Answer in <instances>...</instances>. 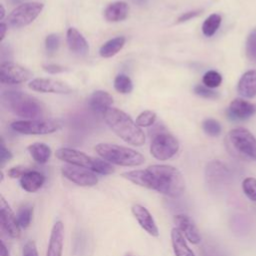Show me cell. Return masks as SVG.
I'll use <instances>...</instances> for the list:
<instances>
[{
    "label": "cell",
    "mask_w": 256,
    "mask_h": 256,
    "mask_svg": "<svg viewBox=\"0 0 256 256\" xmlns=\"http://www.w3.org/2000/svg\"><path fill=\"white\" fill-rule=\"evenodd\" d=\"M121 176L138 186L155 190L171 198L179 197L185 189L182 174L171 165H151L143 170L124 172Z\"/></svg>",
    "instance_id": "1"
},
{
    "label": "cell",
    "mask_w": 256,
    "mask_h": 256,
    "mask_svg": "<svg viewBox=\"0 0 256 256\" xmlns=\"http://www.w3.org/2000/svg\"><path fill=\"white\" fill-rule=\"evenodd\" d=\"M103 118L109 128L128 144L141 146L145 143L144 132L124 111L111 107L103 114Z\"/></svg>",
    "instance_id": "2"
},
{
    "label": "cell",
    "mask_w": 256,
    "mask_h": 256,
    "mask_svg": "<svg viewBox=\"0 0 256 256\" xmlns=\"http://www.w3.org/2000/svg\"><path fill=\"white\" fill-rule=\"evenodd\" d=\"M2 105L13 114L30 119L43 116L45 108L34 96L18 90H6L1 94Z\"/></svg>",
    "instance_id": "3"
},
{
    "label": "cell",
    "mask_w": 256,
    "mask_h": 256,
    "mask_svg": "<svg viewBox=\"0 0 256 256\" xmlns=\"http://www.w3.org/2000/svg\"><path fill=\"white\" fill-rule=\"evenodd\" d=\"M95 151L103 160L119 166L135 167L145 162V158L140 152L117 144L99 143L95 146Z\"/></svg>",
    "instance_id": "4"
},
{
    "label": "cell",
    "mask_w": 256,
    "mask_h": 256,
    "mask_svg": "<svg viewBox=\"0 0 256 256\" xmlns=\"http://www.w3.org/2000/svg\"><path fill=\"white\" fill-rule=\"evenodd\" d=\"M55 154L56 157L61 161L89 169L101 175H109L115 171L112 164L108 163L107 161L100 158L92 157L82 151L73 148H59L58 150H56Z\"/></svg>",
    "instance_id": "5"
},
{
    "label": "cell",
    "mask_w": 256,
    "mask_h": 256,
    "mask_svg": "<svg viewBox=\"0 0 256 256\" xmlns=\"http://www.w3.org/2000/svg\"><path fill=\"white\" fill-rule=\"evenodd\" d=\"M226 141L228 147L237 155L256 162V138L249 130L242 127L232 129Z\"/></svg>",
    "instance_id": "6"
},
{
    "label": "cell",
    "mask_w": 256,
    "mask_h": 256,
    "mask_svg": "<svg viewBox=\"0 0 256 256\" xmlns=\"http://www.w3.org/2000/svg\"><path fill=\"white\" fill-rule=\"evenodd\" d=\"M60 127L61 123L54 119L18 120L11 123L12 130L26 135L51 134L56 132Z\"/></svg>",
    "instance_id": "7"
},
{
    "label": "cell",
    "mask_w": 256,
    "mask_h": 256,
    "mask_svg": "<svg viewBox=\"0 0 256 256\" xmlns=\"http://www.w3.org/2000/svg\"><path fill=\"white\" fill-rule=\"evenodd\" d=\"M44 4L40 2H25L18 5L7 18L13 28H22L32 23L42 12Z\"/></svg>",
    "instance_id": "8"
},
{
    "label": "cell",
    "mask_w": 256,
    "mask_h": 256,
    "mask_svg": "<svg viewBox=\"0 0 256 256\" xmlns=\"http://www.w3.org/2000/svg\"><path fill=\"white\" fill-rule=\"evenodd\" d=\"M179 150L178 140L167 132H161L153 136L150 153L151 155L160 161H166L172 158Z\"/></svg>",
    "instance_id": "9"
},
{
    "label": "cell",
    "mask_w": 256,
    "mask_h": 256,
    "mask_svg": "<svg viewBox=\"0 0 256 256\" xmlns=\"http://www.w3.org/2000/svg\"><path fill=\"white\" fill-rule=\"evenodd\" d=\"M32 72L12 61H3L0 66V81L2 84L14 85L28 81Z\"/></svg>",
    "instance_id": "10"
},
{
    "label": "cell",
    "mask_w": 256,
    "mask_h": 256,
    "mask_svg": "<svg viewBox=\"0 0 256 256\" xmlns=\"http://www.w3.org/2000/svg\"><path fill=\"white\" fill-rule=\"evenodd\" d=\"M61 173L66 179L78 186L91 187L98 183V178L95 172L72 164L63 165L61 167Z\"/></svg>",
    "instance_id": "11"
},
{
    "label": "cell",
    "mask_w": 256,
    "mask_h": 256,
    "mask_svg": "<svg viewBox=\"0 0 256 256\" xmlns=\"http://www.w3.org/2000/svg\"><path fill=\"white\" fill-rule=\"evenodd\" d=\"M28 86L33 91L41 93L69 94L72 92V88L67 83L53 78H35Z\"/></svg>",
    "instance_id": "12"
},
{
    "label": "cell",
    "mask_w": 256,
    "mask_h": 256,
    "mask_svg": "<svg viewBox=\"0 0 256 256\" xmlns=\"http://www.w3.org/2000/svg\"><path fill=\"white\" fill-rule=\"evenodd\" d=\"M0 211H1V226L2 229L12 238H19L20 226L17 221V217L6 202L3 196L0 197Z\"/></svg>",
    "instance_id": "13"
},
{
    "label": "cell",
    "mask_w": 256,
    "mask_h": 256,
    "mask_svg": "<svg viewBox=\"0 0 256 256\" xmlns=\"http://www.w3.org/2000/svg\"><path fill=\"white\" fill-rule=\"evenodd\" d=\"M174 223L185 238L192 244H198L201 241L200 232L194 221L186 214H177L174 216Z\"/></svg>",
    "instance_id": "14"
},
{
    "label": "cell",
    "mask_w": 256,
    "mask_h": 256,
    "mask_svg": "<svg viewBox=\"0 0 256 256\" xmlns=\"http://www.w3.org/2000/svg\"><path fill=\"white\" fill-rule=\"evenodd\" d=\"M256 113V104L241 98L234 99L228 109L227 116L231 120H245Z\"/></svg>",
    "instance_id": "15"
},
{
    "label": "cell",
    "mask_w": 256,
    "mask_h": 256,
    "mask_svg": "<svg viewBox=\"0 0 256 256\" xmlns=\"http://www.w3.org/2000/svg\"><path fill=\"white\" fill-rule=\"evenodd\" d=\"M132 214L137 220L138 224L151 236L158 237L159 236V230L158 227L154 221V218L152 217L151 213L148 211L147 208H145L141 204H135L131 208Z\"/></svg>",
    "instance_id": "16"
},
{
    "label": "cell",
    "mask_w": 256,
    "mask_h": 256,
    "mask_svg": "<svg viewBox=\"0 0 256 256\" xmlns=\"http://www.w3.org/2000/svg\"><path fill=\"white\" fill-rule=\"evenodd\" d=\"M64 243V225L56 221L52 227L46 256H62Z\"/></svg>",
    "instance_id": "17"
},
{
    "label": "cell",
    "mask_w": 256,
    "mask_h": 256,
    "mask_svg": "<svg viewBox=\"0 0 256 256\" xmlns=\"http://www.w3.org/2000/svg\"><path fill=\"white\" fill-rule=\"evenodd\" d=\"M67 45L74 54L85 56L89 52V45L84 36L75 28L71 27L67 30L66 34Z\"/></svg>",
    "instance_id": "18"
},
{
    "label": "cell",
    "mask_w": 256,
    "mask_h": 256,
    "mask_svg": "<svg viewBox=\"0 0 256 256\" xmlns=\"http://www.w3.org/2000/svg\"><path fill=\"white\" fill-rule=\"evenodd\" d=\"M112 103L113 97L103 90L94 91L88 99L90 109L97 114H104L109 108H111Z\"/></svg>",
    "instance_id": "19"
},
{
    "label": "cell",
    "mask_w": 256,
    "mask_h": 256,
    "mask_svg": "<svg viewBox=\"0 0 256 256\" xmlns=\"http://www.w3.org/2000/svg\"><path fill=\"white\" fill-rule=\"evenodd\" d=\"M19 182L22 189L29 193H34L43 186L45 182V176L37 170L29 169L19 178Z\"/></svg>",
    "instance_id": "20"
},
{
    "label": "cell",
    "mask_w": 256,
    "mask_h": 256,
    "mask_svg": "<svg viewBox=\"0 0 256 256\" xmlns=\"http://www.w3.org/2000/svg\"><path fill=\"white\" fill-rule=\"evenodd\" d=\"M238 93L245 98H252L256 95V71L249 70L245 72L237 85Z\"/></svg>",
    "instance_id": "21"
},
{
    "label": "cell",
    "mask_w": 256,
    "mask_h": 256,
    "mask_svg": "<svg viewBox=\"0 0 256 256\" xmlns=\"http://www.w3.org/2000/svg\"><path fill=\"white\" fill-rule=\"evenodd\" d=\"M129 7L124 1H115L110 3L104 10V17L109 22H119L124 20L128 15Z\"/></svg>",
    "instance_id": "22"
},
{
    "label": "cell",
    "mask_w": 256,
    "mask_h": 256,
    "mask_svg": "<svg viewBox=\"0 0 256 256\" xmlns=\"http://www.w3.org/2000/svg\"><path fill=\"white\" fill-rule=\"evenodd\" d=\"M171 243L175 256H195L192 249L188 246L185 236L176 227L171 230Z\"/></svg>",
    "instance_id": "23"
},
{
    "label": "cell",
    "mask_w": 256,
    "mask_h": 256,
    "mask_svg": "<svg viewBox=\"0 0 256 256\" xmlns=\"http://www.w3.org/2000/svg\"><path fill=\"white\" fill-rule=\"evenodd\" d=\"M125 37L117 36L106 41L99 49V54L103 58H110L117 54L125 44Z\"/></svg>",
    "instance_id": "24"
},
{
    "label": "cell",
    "mask_w": 256,
    "mask_h": 256,
    "mask_svg": "<svg viewBox=\"0 0 256 256\" xmlns=\"http://www.w3.org/2000/svg\"><path fill=\"white\" fill-rule=\"evenodd\" d=\"M28 151L34 161L39 164H45L51 157V149L45 143H33L28 146Z\"/></svg>",
    "instance_id": "25"
},
{
    "label": "cell",
    "mask_w": 256,
    "mask_h": 256,
    "mask_svg": "<svg viewBox=\"0 0 256 256\" xmlns=\"http://www.w3.org/2000/svg\"><path fill=\"white\" fill-rule=\"evenodd\" d=\"M221 16L217 13L209 15L205 21L202 24V32L205 36L211 37L213 36L216 31L218 30L220 24H221Z\"/></svg>",
    "instance_id": "26"
},
{
    "label": "cell",
    "mask_w": 256,
    "mask_h": 256,
    "mask_svg": "<svg viewBox=\"0 0 256 256\" xmlns=\"http://www.w3.org/2000/svg\"><path fill=\"white\" fill-rule=\"evenodd\" d=\"M32 216H33V207L28 205V204L22 205L18 209V212H17V215H16L19 226L21 228L29 227V225L31 224Z\"/></svg>",
    "instance_id": "27"
},
{
    "label": "cell",
    "mask_w": 256,
    "mask_h": 256,
    "mask_svg": "<svg viewBox=\"0 0 256 256\" xmlns=\"http://www.w3.org/2000/svg\"><path fill=\"white\" fill-rule=\"evenodd\" d=\"M114 88L121 94H128L133 90L132 80L125 74H119L114 79Z\"/></svg>",
    "instance_id": "28"
},
{
    "label": "cell",
    "mask_w": 256,
    "mask_h": 256,
    "mask_svg": "<svg viewBox=\"0 0 256 256\" xmlns=\"http://www.w3.org/2000/svg\"><path fill=\"white\" fill-rule=\"evenodd\" d=\"M202 129L207 135L212 136V137H216V136L220 135L221 130H222L221 124L213 118L205 119L202 122Z\"/></svg>",
    "instance_id": "29"
},
{
    "label": "cell",
    "mask_w": 256,
    "mask_h": 256,
    "mask_svg": "<svg viewBox=\"0 0 256 256\" xmlns=\"http://www.w3.org/2000/svg\"><path fill=\"white\" fill-rule=\"evenodd\" d=\"M202 81L206 87L212 89L220 86L222 82V76L215 70H209L203 75Z\"/></svg>",
    "instance_id": "30"
},
{
    "label": "cell",
    "mask_w": 256,
    "mask_h": 256,
    "mask_svg": "<svg viewBox=\"0 0 256 256\" xmlns=\"http://www.w3.org/2000/svg\"><path fill=\"white\" fill-rule=\"evenodd\" d=\"M156 118H157V115L154 111L145 110L137 116L135 122L140 128L141 127H149V126H152L155 123Z\"/></svg>",
    "instance_id": "31"
},
{
    "label": "cell",
    "mask_w": 256,
    "mask_h": 256,
    "mask_svg": "<svg viewBox=\"0 0 256 256\" xmlns=\"http://www.w3.org/2000/svg\"><path fill=\"white\" fill-rule=\"evenodd\" d=\"M242 190L246 197L253 202H256V179L247 177L242 182Z\"/></svg>",
    "instance_id": "32"
},
{
    "label": "cell",
    "mask_w": 256,
    "mask_h": 256,
    "mask_svg": "<svg viewBox=\"0 0 256 256\" xmlns=\"http://www.w3.org/2000/svg\"><path fill=\"white\" fill-rule=\"evenodd\" d=\"M246 55L249 60L256 61V29L253 30L247 38Z\"/></svg>",
    "instance_id": "33"
},
{
    "label": "cell",
    "mask_w": 256,
    "mask_h": 256,
    "mask_svg": "<svg viewBox=\"0 0 256 256\" xmlns=\"http://www.w3.org/2000/svg\"><path fill=\"white\" fill-rule=\"evenodd\" d=\"M194 93L206 99H216L219 97V94L216 91H213L211 88H208L205 85H196L194 87Z\"/></svg>",
    "instance_id": "34"
},
{
    "label": "cell",
    "mask_w": 256,
    "mask_h": 256,
    "mask_svg": "<svg viewBox=\"0 0 256 256\" xmlns=\"http://www.w3.org/2000/svg\"><path fill=\"white\" fill-rule=\"evenodd\" d=\"M60 38L57 34H49L45 39V48L48 53H54L59 48Z\"/></svg>",
    "instance_id": "35"
},
{
    "label": "cell",
    "mask_w": 256,
    "mask_h": 256,
    "mask_svg": "<svg viewBox=\"0 0 256 256\" xmlns=\"http://www.w3.org/2000/svg\"><path fill=\"white\" fill-rule=\"evenodd\" d=\"M22 256H38V251L34 241H28L25 243L22 249Z\"/></svg>",
    "instance_id": "36"
},
{
    "label": "cell",
    "mask_w": 256,
    "mask_h": 256,
    "mask_svg": "<svg viewBox=\"0 0 256 256\" xmlns=\"http://www.w3.org/2000/svg\"><path fill=\"white\" fill-rule=\"evenodd\" d=\"M30 168L25 166H15L8 170V176L10 178H20L22 175H24Z\"/></svg>",
    "instance_id": "37"
},
{
    "label": "cell",
    "mask_w": 256,
    "mask_h": 256,
    "mask_svg": "<svg viewBox=\"0 0 256 256\" xmlns=\"http://www.w3.org/2000/svg\"><path fill=\"white\" fill-rule=\"evenodd\" d=\"M12 159V153L11 151L5 146L4 141H1V152H0V162L1 165L4 166L6 162L10 161Z\"/></svg>",
    "instance_id": "38"
},
{
    "label": "cell",
    "mask_w": 256,
    "mask_h": 256,
    "mask_svg": "<svg viewBox=\"0 0 256 256\" xmlns=\"http://www.w3.org/2000/svg\"><path fill=\"white\" fill-rule=\"evenodd\" d=\"M43 69L50 73V74H57V73H61V72H64L66 71L67 69L61 65H58V64H48V65H44L43 66Z\"/></svg>",
    "instance_id": "39"
},
{
    "label": "cell",
    "mask_w": 256,
    "mask_h": 256,
    "mask_svg": "<svg viewBox=\"0 0 256 256\" xmlns=\"http://www.w3.org/2000/svg\"><path fill=\"white\" fill-rule=\"evenodd\" d=\"M201 14V11L200 10H195V11H188V12H185L183 13L182 15L179 16V18L177 19V22L178 23H182V22H185V21H188L194 17H197L198 15Z\"/></svg>",
    "instance_id": "40"
},
{
    "label": "cell",
    "mask_w": 256,
    "mask_h": 256,
    "mask_svg": "<svg viewBox=\"0 0 256 256\" xmlns=\"http://www.w3.org/2000/svg\"><path fill=\"white\" fill-rule=\"evenodd\" d=\"M7 25L4 23V22H1L0 24V30H1V38H0V41L2 42L4 37H5V34H6V31H7Z\"/></svg>",
    "instance_id": "41"
},
{
    "label": "cell",
    "mask_w": 256,
    "mask_h": 256,
    "mask_svg": "<svg viewBox=\"0 0 256 256\" xmlns=\"http://www.w3.org/2000/svg\"><path fill=\"white\" fill-rule=\"evenodd\" d=\"M1 256H10L9 251L3 241H1Z\"/></svg>",
    "instance_id": "42"
},
{
    "label": "cell",
    "mask_w": 256,
    "mask_h": 256,
    "mask_svg": "<svg viewBox=\"0 0 256 256\" xmlns=\"http://www.w3.org/2000/svg\"><path fill=\"white\" fill-rule=\"evenodd\" d=\"M10 1V3H12V4H22V3H25L24 1L25 0H9Z\"/></svg>",
    "instance_id": "43"
},
{
    "label": "cell",
    "mask_w": 256,
    "mask_h": 256,
    "mask_svg": "<svg viewBox=\"0 0 256 256\" xmlns=\"http://www.w3.org/2000/svg\"><path fill=\"white\" fill-rule=\"evenodd\" d=\"M134 3H136V4H138V5H143V4H145L146 3V1L147 0H132Z\"/></svg>",
    "instance_id": "44"
},
{
    "label": "cell",
    "mask_w": 256,
    "mask_h": 256,
    "mask_svg": "<svg viewBox=\"0 0 256 256\" xmlns=\"http://www.w3.org/2000/svg\"><path fill=\"white\" fill-rule=\"evenodd\" d=\"M0 7H1V16H0V19L2 20L3 18H4V15H5V9H4V6L1 4L0 5Z\"/></svg>",
    "instance_id": "45"
},
{
    "label": "cell",
    "mask_w": 256,
    "mask_h": 256,
    "mask_svg": "<svg viewBox=\"0 0 256 256\" xmlns=\"http://www.w3.org/2000/svg\"><path fill=\"white\" fill-rule=\"evenodd\" d=\"M125 256H133V255L130 254V253H127V254H125Z\"/></svg>",
    "instance_id": "46"
}]
</instances>
